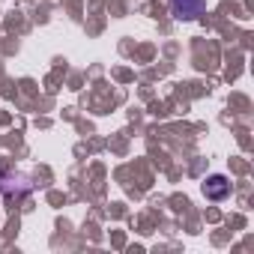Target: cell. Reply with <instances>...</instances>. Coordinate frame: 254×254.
<instances>
[{
  "mask_svg": "<svg viewBox=\"0 0 254 254\" xmlns=\"http://www.w3.org/2000/svg\"><path fill=\"white\" fill-rule=\"evenodd\" d=\"M168 6L177 21H197L206 12V0H168Z\"/></svg>",
  "mask_w": 254,
  "mask_h": 254,
  "instance_id": "1",
  "label": "cell"
},
{
  "mask_svg": "<svg viewBox=\"0 0 254 254\" xmlns=\"http://www.w3.org/2000/svg\"><path fill=\"white\" fill-rule=\"evenodd\" d=\"M200 191H203L206 200H215V203H218V200H227V197H230V180H227L224 174H212V177L203 180Z\"/></svg>",
  "mask_w": 254,
  "mask_h": 254,
  "instance_id": "2",
  "label": "cell"
}]
</instances>
